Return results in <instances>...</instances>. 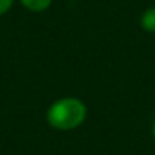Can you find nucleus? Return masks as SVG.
<instances>
[{
  "mask_svg": "<svg viewBox=\"0 0 155 155\" xmlns=\"http://www.w3.org/2000/svg\"><path fill=\"white\" fill-rule=\"evenodd\" d=\"M140 25H142L143 30L155 33V7H150L143 12L142 18H140Z\"/></svg>",
  "mask_w": 155,
  "mask_h": 155,
  "instance_id": "3",
  "label": "nucleus"
},
{
  "mask_svg": "<svg viewBox=\"0 0 155 155\" xmlns=\"http://www.w3.org/2000/svg\"><path fill=\"white\" fill-rule=\"evenodd\" d=\"M15 0H0V15H5L10 8H12Z\"/></svg>",
  "mask_w": 155,
  "mask_h": 155,
  "instance_id": "4",
  "label": "nucleus"
},
{
  "mask_svg": "<svg viewBox=\"0 0 155 155\" xmlns=\"http://www.w3.org/2000/svg\"><path fill=\"white\" fill-rule=\"evenodd\" d=\"M152 134H153V139H155V122H153V127H152Z\"/></svg>",
  "mask_w": 155,
  "mask_h": 155,
  "instance_id": "5",
  "label": "nucleus"
},
{
  "mask_svg": "<svg viewBox=\"0 0 155 155\" xmlns=\"http://www.w3.org/2000/svg\"><path fill=\"white\" fill-rule=\"evenodd\" d=\"M86 104L78 97H63L54 101L46 110V120L58 130H73L86 119Z\"/></svg>",
  "mask_w": 155,
  "mask_h": 155,
  "instance_id": "1",
  "label": "nucleus"
},
{
  "mask_svg": "<svg viewBox=\"0 0 155 155\" xmlns=\"http://www.w3.org/2000/svg\"><path fill=\"white\" fill-rule=\"evenodd\" d=\"M51 2L53 0H20V3L25 7L27 10H30V12H45L48 7L51 5Z\"/></svg>",
  "mask_w": 155,
  "mask_h": 155,
  "instance_id": "2",
  "label": "nucleus"
}]
</instances>
